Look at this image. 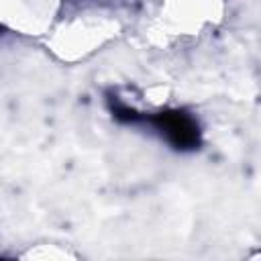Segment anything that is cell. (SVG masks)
Masks as SVG:
<instances>
[{
  "label": "cell",
  "instance_id": "1",
  "mask_svg": "<svg viewBox=\"0 0 261 261\" xmlns=\"http://www.w3.org/2000/svg\"><path fill=\"white\" fill-rule=\"evenodd\" d=\"M151 120L175 149H196L200 145L198 124L186 112H159Z\"/></svg>",
  "mask_w": 261,
  "mask_h": 261
}]
</instances>
